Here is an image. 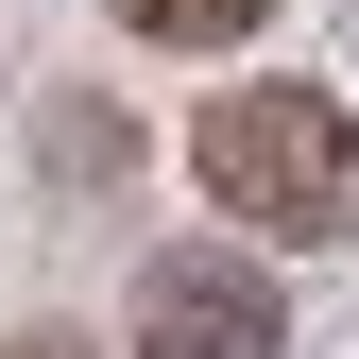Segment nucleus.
Returning <instances> with one entry per match:
<instances>
[{
    "mask_svg": "<svg viewBox=\"0 0 359 359\" xmlns=\"http://www.w3.org/2000/svg\"><path fill=\"white\" fill-rule=\"evenodd\" d=\"M120 34H154V52H222V34H257L274 0H103Z\"/></svg>",
    "mask_w": 359,
    "mask_h": 359,
    "instance_id": "obj_3",
    "label": "nucleus"
},
{
    "mask_svg": "<svg viewBox=\"0 0 359 359\" xmlns=\"http://www.w3.org/2000/svg\"><path fill=\"white\" fill-rule=\"evenodd\" d=\"M274 342H291V308H274L257 257L189 240V257H154V274H137V359H274Z\"/></svg>",
    "mask_w": 359,
    "mask_h": 359,
    "instance_id": "obj_2",
    "label": "nucleus"
},
{
    "mask_svg": "<svg viewBox=\"0 0 359 359\" xmlns=\"http://www.w3.org/2000/svg\"><path fill=\"white\" fill-rule=\"evenodd\" d=\"M189 171L222 189V222H257V240H359V120L325 86H222L189 120Z\"/></svg>",
    "mask_w": 359,
    "mask_h": 359,
    "instance_id": "obj_1",
    "label": "nucleus"
},
{
    "mask_svg": "<svg viewBox=\"0 0 359 359\" xmlns=\"http://www.w3.org/2000/svg\"><path fill=\"white\" fill-rule=\"evenodd\" d=\"M0 359H69V342H0Z\"/></svg>",
    "mask_w": 359,
    "mask_h": 359,
    "instance_id": "obj_4",
    "label": "nucleus"
}]
</instances>
